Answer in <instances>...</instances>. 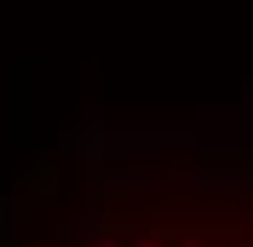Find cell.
<instances>
[{
	"label": "cell",
	"instance_id": "obj_1",
	"mask_svg": "<svg viewBox=\"0 0 253 247\" xmlns=\"http://www.w3.org/2000/svg\"><path fill=\"white\" fill-rule=\"evenodd\" d=\"M138 247H253L248 236H207V230H184V236H150Z\"/></svg>",
	"mask_w": 253,
	"mask_h": 247
}]
</instances>
